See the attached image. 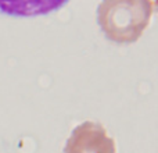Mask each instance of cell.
Masks as SVG:
<instances>
[{
    "label": "cell",
    "mask_w": 158,
    "mask_h": 153,
    "mask_svg": "<svg viewBox=\"0 0 158 153\" xmlns=\"http://www.w3.org/2000/svg\"><path fill=\"white\" fill-rule=\"evenodd\" d=\"M64 153H117V146L101 124L85 121L72 129Z\"/></svg>",
    "instance_id": "2"
},
{
    "label": "cell",
    "mask_w": 158,
    "mask_h": 153,
    "mask_svg": "<svg viewBox=\"0 0 158 153\" xmlns=\"http://www.w3.org/2000/svg\"><path fill=\"white\" fill-rule=\"evenodd\" d=\"M154 2H103L97 8V22L107 39L115 43L139 41L153 17Z\"/></svg>",
    "instance_id": "1"
}]
</instances>
